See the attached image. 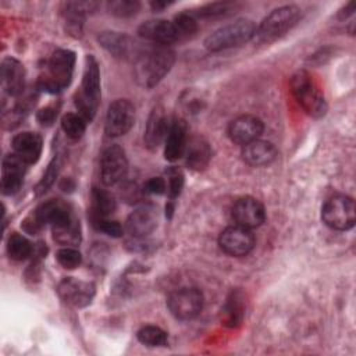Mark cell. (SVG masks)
<instances>
[{
	"instance_id": "obj_25",
	"label": "cell",
	"mask_w": 356,
	"mask_h": 356,
	"mask_svg": "<svg viewBox=\"0 0 356 356\" xmlns=\"http://www.w3.org/2000/svg\"><path fill=\"white\" fill-rule=\"evenodd\" d=\"M245 309H246V299L243 292L239 289L231 291L221 307V313H220L221 323L229 328L239 327L245 318Z\"/></svg>"
},
{
	"instance_id": "obj_22",
	"label": "cell",
	"mask_w": 356,
	"mask_h": 356,
	"mask_svg": "<svg viewBox=\"0 0 356 356\" xmlns=\"http://www.w3.org/2000/svg\"><path fill=\"white\" fill-rule=\"evenodd\" d=\"M170 128L168 118L164 113V108L161 106L153 107L150 111V115L146 122V129H145V145L149 149H156L161 145V142L165 139L167 132Z\"/></svg>"
},
{
	"instance_id": "obj_17",
	"label": "cell",
	"mask_w": 356,
	"mask_h": 356,
	"mask_svg": "<svg viewBox=\"0 0 356 356\" xmlns=\"http://www.w3.org/2000/svg\"><path fill=\"white\" fill-rule=\"evenodd\" d=\"M0 79L3 92L8 96H19L25 90L24 65L13 57L4 58L0 67Z\"/></svg>"
},
{
	"instance_id": "obj_41",
	"label": "cell",
	"mask_w": 356,
	"mask_h": 356,
	"mask_svg": "<svg viewBox=\"0 0 356 356\" xmlns=\"http://www.w3.org/2000/svg\"><path fill=\"white\" fill-rule=\"evenodd\" d=\"M57 171H58V168H57V161H56V159H54L53 163H50V165H49L46 174L43 175V179L40 181V184H39V186H38L39 193L44 192V191L53 184V181H54L56 175H57Z\"/></svg>"
},
{
	"instance_id": "obj_16",
	"label": "cell",
	"mask_w": 356,
	"mask_h": 356,
	"mask_svg": "<svg viewBox=\"0 0 356 356\" xmlns=\"http://www.w3.org/2000/svg\"><path fill=\"white\" fill-rule=\"evenodd\" d=\"M138 33L143 39L161 46H168L177 40H181L174 22L165 19L146 21L139 26Z\"/></svg>"
},
{
	"instance_id": "obj_9",
	"label": "cell",
	"mask_w": 356,
	"mask_h": 356,
	"mask_svg": "<svg viewBox=\"0 0 356 356\" xmlns=\"http://www.w3.org/2000/svg\"><path fill=\"white\" fill-rule=\"evenodd\" d=\"M135 122V107L127 99L114 100L106 114V134L110 138L125 135Z\"/></svg>"
},
{
	"instance_id": "obj_5",
	"label": "cell",
	"mask_w": 356,
	"mask_h": 356,
	"mask_svg": "<svg viewBox=\"0 0 356 356\" xmlns=\"http://www.w3.org/2000/svg\"><path fill=\"white\" fill-rule=\"evenodd\" d=\"M256 28L252 19H236L210 33L204 40V47L209 51H221L242 46L254 38Z\"/></svg>"
},
{
	"instance_id": "obj_7",
	"label": "cell",
	"mask_w": 356,
	"mask_h": 356,
	"mask_svg": "<svg viewBox=\"0 0 356 356\" xmlns=\"http://www.w3.org/2000/svg\"><path fill=\"white\" fill-rule=\"evenodd\" d=\"M324 224L337 231H348L353 228L356 221L355 200L348 195H334L325 200L321 209Z\"/></svg>"
},
{
	"instance_id": "obj_37",
	"label": "cell",
	"mask_w": 356,
	"mask_h": 356,
	"mask_svg": "<svg viewBox=\"0 0 356 356\" xmlns=\"http://www.w3.org/2000/svg\"><path fill=\"white\" fill-rule=\"evenodd\" d=\"M232 8V3L228 1H218V3H211V4H206L203 7H200L197 11L191 13V15L193 17H217V15H224L228 11H231Z\"/></svg>"
},
{
	"instance_id": "obj_40",
	"label": "cell",
	"mask_w": 356,
	"mask_h": 356,
	"mask_svg": "<svg viewBox=\"0 0 356 356\" xmlns=\"http://www.w3.org/2000/svg\"><path fill=\"white\" fill-rule=\"evenodd\" d=\"M57 110H58V107H56L53 104L46 106L38 111L36 118L42 125H51L57 117Z\"/></svg>"
},
{
	"instance_id": "obj_34",
	"label": "cell",
	"mask_w": 356,
	"mask_h": 356,
	"mask_svg": "<svg viewBox=\"0 0 356 356\" xmlns=\"http://www.w3.org/2000/svg\"><path fill=\"white\" fill-rule=\"evenodd\" d=\"M56 259L58 264L67 270H74L82 263L81 253L72 246H64L57 250Z\"/></svg>"
},
{
	"instance_id": "obj_36",
	"label": "cell",
	"mask_w": 356,
	"mask_h": 356,
	"mask_svg": "<svg viewBox=\"0 0 356 356\" xmlns=\"http://www.w3.org/2000/svg\"><path fill=\"white\" fill-rule=\"evenodd\" d=\"M174 25L179 33V38H189L197 31V24L193 15L191 13H181L174 18Z\"/></svg>"
},
{
	"instance_id": "obj_14",
	"label": "cell",
	"mask_w": 356,
	"mask_h": 356,
	"mask_svg": "<svg viewBox=\"0 0 356 356\" xmlns=\"http://www.w3.org/2000/svg\"><path fill=\"white\" fill-rule=\"evenodd\" d=\"M231 214L238 225H242L249 229L261 225L266 220L264 206L252 196L239 197L234 203Z\"/></svg>"
},
{
	"instance_id": "obj_21",
	"label": "cell",
	"mask_w": 356,
	"mask_h": 356,
	"mask_svg": "<svg viewBox=\"0 0 356 356\" xmlns=\"http://www.w3.org/2000/svg\"><path fill=\"white\" fill-rule=\"evenodd\" d=\"M164 142L165 160L175 161L184 156L188 142V127L182 118H175L172 120V122H170V128Z\"/></svg>"
},
{
	"instance_id": "obj_6",
	"label": "cell",
	"mask_w": 356,
	"mask_h": 356,
	"mask_svg": "<svg viewBox=\"0 0 356 356\" xmlns=\"http://www.w3.org/2000/svg\"><path fill=\"white\" fill-rule=\"evenodd\" d=\"M302 17V11L296 6H282L273 10L256 28L254 38L260 43H271L288 31H291Z\"/></svg>"
},
{
	"instance_id": "obj_18",
	"label": "cell",
	"mask_w": 356,
	"mask_h": 356,
	"mask_svg": "<svg viewBox=\"0 0 356 356\" xmlns=\"http://www.w3.org/2000/svg\"><path fill=\"white\" fill-rule=\"evenodd\" d=\"M32 217L40 228L46 224L54 228L74 218V214L71 209L61 200H47L35 210Z\"/></svg>"
},
{
	"instance_id": "obj_33",
	"label": "cell",
	"mask_w": 356,
	"mask_h": 356,
	"mask_svg": "<svg viewBox=\"0 0 356 356\" xmlns=\"http://www.w3.org/2000/svg\"><path fill=\"white\" fill-rule=\"evenodd\" d=\"M139 7H140V3L136 0H113L107 3L108 11L121 18L135 15Z\"/></svg>"
},
{
	"instance_id": "obj_38",
	"label": "cell",
	"mask_w": 356,
	"mask_h": 356,
	"mask_svg": "<svg viewBox=\"0 0 356 356\" xmlns=\"http://www.w3.org/2000/svg\"><path fill=\"white\" fill-rule=\"evenodd\" d=\"M96 228L99 231H103L104 234L110 235V236H114V238H118L122 235V227L118 221L115 220H108V218H99V220H95L93 221Z\"/></svg>"
},
{
	"instance_id": "obj_1",
	"label": "cell",
	"mask_w": 356,
	"mask_h": 356,
	"mask_svg": "<svg viewBox=\"0 0 356 356\" xmlns=\"http://www.w3.org/2000/svg\"><path fill=\"white\" fill-rule=\"evenodd\" d=\"M175 54L168 46L153 44L135 56V76L143 88L156 86L171 70Z\"/></svg>"
},
{
	"instance_id": "obj_42",
	"label": "cell",
	"mask_w": 356,
	"mask_h": 356,
	"mask_svg": "<svg viewBox=\"0 0 356 356\" xmlns=\"http://www.w3.org/2000/svg\"><path fill=\"white\" fill-rule=\"evenodd\" d=\"M150 6H152L153 10L157 11V10H161V8L167 7V6H170V3H167V1H152Z\"/></svg>"
},
{
	"instance_id": "obj_27",
	"label": "cell",
	"mask_w": 356,
	"mask_h": 356,
	"mask_svg": "<svg viewBox=\"0 0 356 356\" xmlns=\"http://www.w3.org/2000/svg\"><path fill=\"white\" fill-rule=\"evenodd\" d=\"M99 42L114 57H129L132 51L136 56L139 51L135 50V44L129 36L118 32H103L99 35Z\"/></svg>"
},
{
	"instance_id": "obj_28",
	"label": "cell",
	"mask_w": 356,
	"mask_h": 356,
	"mask_svg": "<svg viewBox=\"0 0 356 356\" xmlns=\"http://www.w3.org/2000/svg\"><path fill=\"white\" fill-rule=\"evenodd\" d=\"M115 210V200L113 195L104 189L95 188L92 192V213L93 221L107 218Z\"/></svg>"
},
{
	"instance_id": "obj_23",
	"label": "cell",
	"mask_w": 356,
	"mask_h": 356,
	"mask_svg": "<svg viewBox=\"0 0 356 356\" xmlns=\"http://www.w3.org/2000/svg\"><path fill=\"white\" fill-rule=\"evenodd\" d=\"M13 150L25 164H33L42 153V138L36 132H21L13 138Z\"/></svg>"
},
{
	"instance_id": "obj_20",
	"label": "cell",
	"mask_w": 356,
	"mask_h": 356,
	"mask_svg": "<svg viewBox=\"0 0 356 356\" xmlns=\"http://www.w3.org/2000/svg\"><path fill=\"white\" fill-rule=\"evenodd\" d=\"M95 3L86 1H67L61 4V19L65 28V32L74 38H81L83 31L85 14L95 7Z\"/></svg>"
},
{
	"instance_id": "obj_24",
	"label": "cell",
	"mask_w": 356,
	"mask_h": 356,
	"mask_svg": "<svg viewBox=\"0 0 356 356\" xmlns=\"http://www.w3.org/2000/svg\"><path fill=\"white\" fill-rule=\"evenodd\" d=\"M277 157L275 146L263 139H256L242 146V159L245 163L253 167H263L271 164Z\"/></svg>"
},
{
	"instance_id": "obj_15",
	"label": "cell",
	"mask_w": 356,
	"mask_h": 356,
	"mask_svg": "<svg viewBox=\"0 0 356 356\" xmlns=\"http://www.w3.org/2000/svg\"><path fill=\"white\" fill-rule=\"evenodd\" d=\"M159 224V213L153 204L136 207L127 218L125 228L135 238H143L152 234Z\"/></svg>"
},
{
	"instance_id": "obj_39",
	"label": "cell",
	"mask_w": 356,
	"mask_h": 356,
	"mask_svg": "<svg viewBox=\"0 0 356 356\" xmlns=\"http://www.w3.org/2000/svg\"><path fill=\"white\" fill-rule=\"evenodd\" d=\"M145 192L152 195H161L167 192V182L161 177H153L150 178L145 185Z\"/></svg>"
},
{
	"instance_id": "obj_4",
	"label": "cell",
	"mask_w": 356,
	"mask_h": 356,
	"mask_svg": "<svg viewBox=\"0 0 356 356\" xmlns=\"http://www.w3.org/2000/svg\"><path fill=\"white\" fill-rule=\"evenodd\" d=\"M100 103V70L96 58L88 54L85 58V70L81 88L75 95V106L88 122L96 115Z\"/></svg>"
},
{
	"instance_id": "obj_8",
	"label": "cell",
	"mask_w": 356,
	"mask_h": 356,
	"mask_svg": "<svg viewBox=\"0 0 356 356\" xmlns=\"http://www.w3.org/2000/svg\"><path fill=\"white\" fill-rule=\"evenodd\" d=\"M167 306L177 320L188 321L200 314L203 309V295L197 288L185 286L168 296Z\"/></svg>"
},
{
	"instance_id": "obj_29",
	"label": "cell",
	"mask_w": 356,
	"mask_h": 356,
	"mask_svg": "<svg viewBox=\"0 0 356 356\" xmlns=\"http://www.w3.org/2000/svg\"><path fill=\"white\" fill-rule=\"evenodd\" d=\"M53 236L56 242L65 245V246H72L76 245L81 241V229H79V221L74 217L70 221L54 227L53 228Z\"/></svg>"
},
{
	"instance_id": "obj_12",
	"label": "cell",
	"mask_w": 356,
	"mask_h": 356,
	"mask_svg": "<svg viewBox=\"0 0 356 356\" xmlns=\"http://www.w3.org/2000/svg\"><path fill=\"white\" fill-rule=\"evenodd\" d=\"M57 292L64 303L81 309L92 302L95 296V285L89 281H82L74 277H65L60 281Z\"/></svg>"
},
{
	"instance_id": "obj_2",
	"label": "cell",
	"mask_w": 356,
	"mask_h": 356,
	"mask_svg": "<svg viewBox=\"0 0 356 356\" xmlns=\"http://www.w3.org/2000/svg\"><path fill=\"white\" fill-rule=\"evenodd\" d=\"M75 65V54L71 50L58 49L47 60L42 74L39 75L38 85L50 93H57L65 89L72 79Z\"/></svg>"
},
{
	"instance_id": "obj_11",
	"label": "cell",
	"mask_w": 356,
	"mask_h": 356,
	"mask_svg": "<svg viewBox=\"0 0 356 356\" xmlns=\"http://www.w3.org/2000/svg\"><path fill=\"white\" fill-rule=\"evenodd\" d=\"M218 245L229 256L241 257L248 254L254 246V235L252 229L242 225L227 227L218 238Z\"/></svg>"
},
{
	"instance_id": "obj_19",
	"label": "cell",
	"mask_w": 356,
	"mask_h": 356,
	"mask_svg": "<svg viewBox=\"0 0 356 356\" xmlns=\"http://www.w3.org/2000/svg\"><path fill=\"white\" fill-rule=\"evenodd\" d=\"M25 164L18 156L7 154L1 163V191L4 195H14L24 182Z\"/></svg>"
},
{
	"instance_id": "obj_32",
	"label": "cell",
	"mask_w": 356,
	"mask_h": 356,
	"mask_svg": "<svg viewBox=\"0 0 356 356\" xmlns=\"http://www.w3.org/2000/svg\"><path fill=\"white\" fill-rule=\"evenodd\" d=\"M136 335L139 342L146 346L157 348L167 343V332L157 325H145L138 331Z\"/></svg>"
},
{
	"instance_id": "obj_35",
	"label": "cell",
	"mask_w": 356,
	"mask_h": 356,
	"mask_svg": "<svg viewBox=\"0 0 356 356\" xmlns=\"http://www.w3.org/2000/svg\"><path fill=\"white\" fill-rule=\"evenodd\" d=\"M167 175V193L171 200L179 196L182 188H184V174L179 168L171 167L165 171Z\"/></svg>"
},
{
	"instance_id": "obj_10",
	"label": "cell",
	"mask_w": 356,
	"mask_h": 356,
	"mask_svg": "<svg viewBox=\"0 0 356 356\" xmlns=\"http://www.w3.org/2000/svg\"><path fill=\"white\" fill-rule=\"evenodd\" d=\"M128 171V160L125 152L118 145L104 149L100 159V177L104 185L113 186L121 182Z\"/></svg>"
},
{
	"instance_id": "obj_26",
	"label": "cell",
	"mask_w": 356,
	"mask_h": 356,
	"mask_svg": "<svg viewBox=\"0 0 356 356\" xmlns=\"http://www.w3.org/2000/svg\"><path fill=\"white\" fill-rule=\"evenodd\" d=\"M186 165L195 171H200L207 167L211 159V150L206 139L200 136H193L188 139L186 147L184 152Z\"/></svg>"
},
{
	"instance_id": "obj_3",
	"label": "cell",
	"mask_w": 356,
	"mask_h": 356,
	"mask_svg": "<svg viewBox=\"0 0 356 356\" xmlns=\"http://www.w3.org/2000/svg\"><path fill=\"white\" fill-rule=\"evenodd\" d=\"M291 90L300 107L313 118H321L327 113L325 97L313 78L305 70L296 71L291 78Z\"/></svg>"
},
{
	"instance_id": "obj_31",
	"label": "cell",
	"mask_w": 356,
	"mask_h": 356,
	"mask_svg": "<svg viewBox=\"0 0 356 356\" xmlns=\"http://www.w3.org/2000/svg\"><path fill=\"white\" fill-rule=\"evenodd\" d=\"M86 120L81 115V114H75V113H67L65 115H63L61 118V128L64 131V134L72 139L76 140L79 139L86 129Z\"/></svg>"
},
{
	"instance_id": "obj_13",
	"label": "cell",
	"mask_w": 356,
	"mask_h": 356,
	"mask_svg": "<svg viewBox=\"0 0 356 356\" xmlns=\"http://www.w3.org/2000/svg\"><path fill=\"white\" fill-rule=\"evenodd\" d=\"M264 129L263 121L252 114H243L234 118L228 125V138L231 142L245 146L260 138Z\"/></svg>"
},
{
	"instance_id": "obj_30",
	"label": "cell",
	"mask_w": 356,
	"mask_h": 356,
	"mask_svg": "<svg viewBox=\"0 0 356 356\" xmlns=\"http://www.w3.org/2000/svg\"><path fill=\"white\" fill-rule=\"evenodd\" d=\"M32 243L21 234L13 232L7 241V253L13 260L21 261L32 254Z\"/></svg>"
}]
</instances>
